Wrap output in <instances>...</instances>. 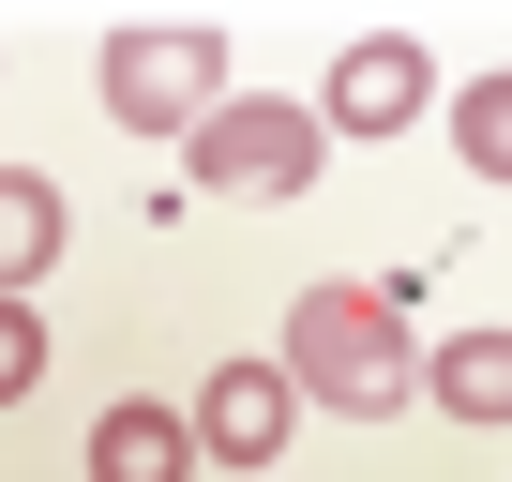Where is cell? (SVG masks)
I'll list each match as a JSON object with an SVG mask.
<instances>
[{
	"instance_id": "obj_1",
	"label": "cell",
	"mask_w": 512,
	"mask_h": 482,
	"mask_svg": "<svg viewBox=\"0 0 512 482\" xmlns=\"http://www.w3.org/2000/svg\"><path fill=\"white\" fill-rule=\"evenodd\" d=\"M272 362H287L302 407H347V422H392L422 392V347H407V302L392 287H302V317H287Z\"/></svg>"
},
{
	"instance_id": "obj_2",
	"label": "cell",
	"mask_w": 512,
	"mask_h": 482,
	"mask_svg": "<svg viewBox=\"0 0 512 482\" xmlns=\"http://www.w3.org/2000/svg\"><path fill=\"white\" fill-rule=\"evenodd\" d=\"M317 151H332V121L317 106H272V91H226L196 136H181V166H196V196H256V211H272V196H302L317 181Z\"/></svg>"
},
{
	"instance_id": "obj_3",
	"label": "cell",
	"mask_w": 512,
	"mask_h": 482,
	"mask_svg": "<svg viewBox=\"0 0 512 482\" xmlns=\"http://www.w3.org/2000/svg\"><path fill=\"white\" fill-rule=\"evenodd\" d=\"M106 106H121L136 136H196V121L226 106V31H196V16L121 31V46H106Z\"/></svg>"
},
{
	"instance_id": "obj_4",
	"label": "cell",
	"mask_w": 512,
	"mask_h": 482,
	"mask_svg": "<svg viewBox=\"0 0 512 482\" xmlns=\"http://www.w3.org/2000/svg\"><path fill=\"white\" fill-rule=\"evenodd\" d=\"M422 106H437V61H422L407 31H362V46L332 61V106H317V121H332V136H407Z\"/></svg>"
},
{
	"instance_id": "obj_5",
	"label": "cell",
	"mask_w": 512,
	"mask_h": 482,
	"mask_svg": "<svg viewBox=\"0 0 512 482\" xmlns=\"http://www.w3.org/2000/svg\"><path fill=\"white\" fill-rule=\"evenodd\" d=\"M287 422H302L287 362H226V377L196 392V452H211V467H272V452H287Z\"/></svg>"
},
{
	"instance_id": "obj_6",
	"label": "cell",
	"mask_w": 512,
	"mask_h": 482,
	"mask_svg": "<svg viewBox=\"0 0 512 482\" xmlns=\"http://www.w3.org/2000/svg\"><path fill=\"white\" fill-rule=\"evenodd\" d=\"M91 482H196V422H181V407H136V392H121V407L91 422Z\"/></svg>"
},
{
	"instance_id": "obj_7",
	"label": "cell",
	"mask_w": 512,
	"mask_h": 482,
	"mask_svg": "<svg viewBox=\"0 0 512 482\" xmlns=\"http://www.w3.org/2000/svg\"><path fill=\"white\" fill-rule=\"evenodd\" d=\"M422 392H437L452 422H512V332H452V347L422 362Z\"/></svg>"
},
{
	"instance_id": "obj_8",
	"label": "cell",
	"mask_w": 512,
	"mask_h": 482,
	"mask_svg": "<svg viewBox=\"0 0 512 482\" xmlns=\"http://www.w3.org/2000/svg\"><path fill=\"white\" fill-rule=\"evenodd\" d=\"M31 272H61V181H0V302H31Z\"/></svg>"
},
{
	"instance_id": "obj_9",
	"label": "cell",
	"mask_w": 512,
	"mask_h": 482,
	"mask_svg": "<svg viewBox=\"0 0 512 482\" xmlns=\"http://www.w3.org/2000/svg\"><path fill=\"white\" fill-rule=\"evenodd\" d=\"M452 151H467L482 181H512V76H467V91H452Z\"/></svg>"
},
{
	"instance_id": "obj_10",
	"label": "cell",
	"mask_w": 512,
	"mask_h": 482,
	"mask_svg": "<svg viewBox=\"0 0 512 482\" xmlns=\"http://www.w3.org/2000/svg\"><path fill=\"white\" fill-rule=\"evenodd\" d=\"M31 377H46V317L0 302V407H31Z\"/></svg>"
}]
</instances>
